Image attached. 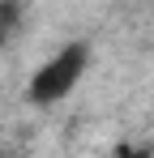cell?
Instances as JSON below:
<instances>
[{
	"label": "cell",
	"mask_w": 154,
	"mask_h": 158,
	"mask_svg": "<svg viewBox=\"0 0 154 158\" xmlns=\"http://www.w3.org/2000/svg\"><path fill=\"white\" fill-rule=\"evenodd\" d=\"M86 56H90L86 43H69L60 56H51L47 64L30 77V103H56V98H64L77 85V77L86 73Z\"/></svg>",
	"instance_id": "cell-1"
},
{
	"label": "cell",
	"mask_w": 154,
	"mask_h": 158,
	"mask_svg": "<svg viewBox=\"0 0 154 158\" xmlns=\"http://www.w3.org/2000/svg\"><path fill=\"white\" fill-rule=\"evenodd\" d=\"M17 26V4L13 0H0V39H9Z\"/></svg>",
	"instance_id": "cell-2"
},
{
	"label": "cell",
	"mask_w": 154,
	"mask_h": 158,
	"mask_svg": "<svg viewBox=\"0 0 154 158\" xmlns=\"http://www.w3.org/2000/svg\"><path fill=\"white\" fill-rule=\"evenodd\" d=\"M116 158H154V145H116Z\"/></svg>",
	"instance_id": "cell-3"
}]
</instances>
